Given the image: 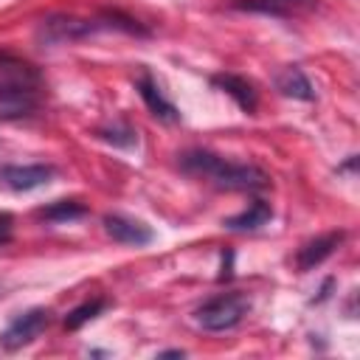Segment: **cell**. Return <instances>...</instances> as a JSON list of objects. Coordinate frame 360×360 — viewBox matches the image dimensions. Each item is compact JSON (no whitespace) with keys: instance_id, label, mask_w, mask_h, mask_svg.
Instances as JSON below:
<instances>
[{"instance_id":"6da1fadb","label":"cell","mask_w":360,"mask_h":360,"mask_svg":"<svg viewBox=\"0 0 360 360\" xmlns=\"http://www.w3.org/2000/svg\"><path fill=\"white\" fill-rule=\"evenodd\" d=\"M177 166L183 174L194 180H205L219 191H264L270 186V174L256 163H236L214 155L208 149H186L177 155Z\"/></svg>"},{"instance_id":"7a4b0ae2","label":"cell","mask_w":360,"mask_h":360,"mask_svg":"<svg viewBox=\"0 0 360 360\" xmlns=\"http://www.w3.org/2000/svg\"><path fill=\"white\" fill-rule=\"evenodd\" d=\"M98 31H127V34H138L146 37L149 31L132 20L124 17L118 11H101L98 17H76V14H48L39 25H37V39L48 48L53 45H70V42H82L90 39Z\"/></svg>"},{"instance_id":"3957f363","label":"cell","mask_w":360,"mask_h":360,"mask_svg":"<svg viewBox=\"0 0 360 360\" xmlns=\"http://www.w3.org/2000/svg\"><path fill=\"white\" fill-rule=\"evenodd\" d=\"M42 101L39 73L11 56H0V118L22 121L37 115Z\"/></svg>"},{"instance_id":"277c9868","label":"cell","mask_w":360,"mask_h":360,"mask_svg":"<svg viewBox=\"0 0 360 360\" xmlns=\"http://www.w3.org/2000/svg\"><path fill=\"white\" fill-rule=\"evenodd\" d=\"M250 312V298L242 292H222L194 309V323L205 332H231Z\"/></svg>"},{"instance_id":"5b68a950","label":"cell","mask_w":360,"mask_h":360,"mask_svg":"<svg viewBox=\"0 0 360 360\" xmlns=\"http://www.w3.org/2000/svg\"><path fill=\"white\" fill-rule=\"evenodd\" d=\"M51 323V312L45 307H31L8 321V326L0 332V349L3 352H17L28 343H34Z\"/></svg>"},{"instance_id":"8992f818","label":"cell","mask_w":360,"mask_h":360,"mask_svg":"<svg viewBox=\"0 0 360 360\" xmlns=\"http://www.w3.org/2000/svg\"><path fill=\"white\" fill-rule=\"evenodd\" d=\"M56 169L48 163H3L0 166V188L25 194L34 188H42L53 180Z\"/></svg>"},{"instance_id":"52a82bcc","label":"cell","mask_w":360,"mask_h":360,"mask_svg":"<svg viewBox=\"0 0 360 360\" xmlns=\"http://www.w3.org/2000/svg\"><path fill=\"white\" fill-rule=\"evenodd\" d=\"M104 231L112 242L129 245V248H143L155 239V231L146 222L127 217V214H104Z\"/></svg>"},{"instance_id":"ba28073f","label":"cell","mask_w":360,"mask_h":360,"mask_svg":"<svg viewBox=\"0 0 360 360\" xmlns=\"http://www.w3.org/2000/svg\"><path fill=\"white\" fill-rule=\"evenodd\" d=\"M233 8L239 11H253V14H267V17H301L318 6V0H231Z\"/></svg>"},{"instance_id":"9c48e42d","label":"cell","mask_w":360,"mask_h":360,"mask_svg":"<svg viewBox=\"0 0 360 360\" xmlns=\"http://www.w3.org/2000/svg\"><path fill=\"white\" fill-rule=\"evenodd\" d=\"M343 239H346L343 231H329V233H323V236H315V239L304 242V245L298 248V253H295V267H298L301 273L318 267L323 259H329V256L340 248Z\"/></svg>"},{"instance_id":"30bf717a","label":"cell","mask_w":360,"mask_h":360,"mask_svg":"<svg viewBox=\"0 0 360 360\" xmlns=\"http://www.w3.org/2000/svg\"><path fill=\"white\" fill-rule=\"evenodd\" d=\"M135 87H138V93H141V98H143L146 110H149L158 121H163V124H177V121H180L177 107L163 96L160 84H158L149 73H141V76H138V82H135Z\"/></svg>"},{"instance_id":"8fae6325","label":"cell","mask_w":360,"mask_h":360,"mask_svg":"<svg viewBox=\"0 0 360 360\" xmlns=\"http://www.w3.org/2000/svg\"><path fill=\"white\" fill-rule=\"evenodd\" d=\"M211 84L219 87L222 93H228V96L236 101L239 110L256 112V107H259V93H256V87H253L245 76H236V73H217V76H211Z\"/></svg>"},{"instance_id":"7c38bea8","label":"cell","mask_w":360,"mask_h":360,"mask_svg":"<svg viewBox=\"0 0 360 360\" xmlns=\"http://www.w3.org/2000/svg\"><path fill=\"white\" fill-rule=\"evenodd\" d=\"M270 219H273V208H270V202H264V200H253V202H248V208H242L239 214L222 219V225H225L228 231L248 233V231H259V228L267 225Z\"/></svg>"},{"instance_id":"4fadbf2b","label":"cell","mask_w":360,"mask_h":360,"mask_svg":"<svg viewBox=\"0 0 360 360\" xmlns=\"http://www.w3.org/2000/svg\"><path fill=\"white\" fill-rule=\"evenodd\" d=\"M276 90L287 98H298V101H312L315 98V87L307 79V73L298 65H287L284 70H278L276 76Z\"/></svg>"},{"instance_id":"5bb4252c","label":"cell","mask_w":360,"mask_h":360,"mask_svg":"<svg viewBox=\"0 0 360 360\" xmlns=\"http://www.w3.org/2000/svg\"><path fill=\"white\" fill-rule=\"evenodd\" d=\"M84 214H87V205L79 200H56L51 205L37 208V217L45 222H73V219H82Z\"/></svg>"},{"instance_id":"9a60e30c","label":"cell","mask_w":360,"mask_h":360,"mask_svg":"<svg viewBox=\"0 0 360 360\" xmlns=\"http://www.w3.org/2000/svg\"><path fill=\"white\" fill-rule=\"evenodd\" d=\"M96 135H98L101 141L118 146V149H132V146H138V132H135L127 121H110V124H101V127L96 129Z\"/></svg>"},{"instance_id":"2e32d148","label":"cell","mask_w":360,"mask_h":360,"mask_svg":"<svg viewBox=\"0 0 360 360\" xmlns=\"http://www.w3.org/2000/svg\"><path fill=\"white\" fill-rule=\"evenodd\" d=\"M104 307H107V301H104V298H93V301L79 304L76 309H70V312L65 315V329L76 332L79 326H84L87 321H93L96 315H101V312H104Z\"/></svg>"},{"instance_id":"e0dca14e","label":"cell","mask_w":360,"mask_h":360,"mask_svg":"<svg viewBox=\"0 0 360 360\" xmlns=\"http://www.w3.org/2000/svg\"><path fill=\"white\" fill-rule=\"evenodd\" d=\"M11 228H14V217L11 214H0V245H6L11 239Z\"/></svg>"},{"instance_id":"ac0fdd59","label":"cell","mask_w":360,"mask_h":360,"mask_svg":"<svg viewBox=\"0 0 360 360\" xmlns=\"http://www.w3.org/2000/svg\"><path fill=\"white\" fill-rule=\"evenodd\" d=\"M158 357H186L183 349H166V352H158Z\"/></svg>"}]
</instances>
